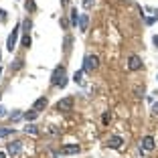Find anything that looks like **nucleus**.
<instances>
[{
    "label": "nucleus",
    "mask_w": 158,
    "mask_h": 158,
    "mask_svg": "<svg viewBox=\"0 0 158 158\" xmlns=\"http://www.w3.org/2000/svg\"><path fill=\"white\" fill-rule=\"evenodd\" d=\"M24 8H27V12H33V10L37 8V4H35V0H27V2H24Z\"/></svg>",
    "instance_id": "18"
},
{
    "label": "nucleus",
    "mask_w": 158,
    "mask_h": 158,
    "mask_svg": "<svg viewBox=\"0 0 158 158\" xmlns=\"http://www.w3.org/2000/svg\"><path fill=\"white\" fill-rule=\"evenodd\" d=\"M102 120H103V124H110V120H112V116H110V114H103V118H102Z\"/></svg>",
    "instance_id": "25"
},
{
    "label": "nucleus",
    "mask_w": 158,
    "mask_h": 158,
    "mask_svg": "<svg viewBox=\"0 0 158 158\" xmlns=\"http://www.w3.org/2000/svg\"><path fill=\"white\" fill-rule=\"evenodd\" d=\"M20 116H23V112H20V110H12V112H8V118H10V120H19V118Z\"/></svg>",
    "instance_id": "17"
},
{
    "label": "nucleus",
    "mask_w": 158,
    "mask_h": 158,
    "mask_svg": "<svg viewBox=\"0 0 158 158\" xmlns=\"http://www.w3.org/2000/svg\"><path fill=\"white\" fill-rule=\"evenodd\" d=\"M0 158H6V154H4V152H0Z\"/></svg>",
    "instance_id": "31"
},
{
    "label": "nucleus",
    "mask_w": 158,
    "mask_h": 158,
    "mask_svg": "<svg viewBox=\"0 0 158 158\" xmlns=\"http://www.w3.org/2000/svg\"><path fill=\"white\" fill-rule=\"evenodd\" d=\"M154 148H156V142H154L152 136H144L140 140V152H152Z\"/></svg>",
    "instance_id": "3"
},
{
    "label": "nucleus",
    "mask_w": 158,
    "mask_h": 158,
    "mask_svg": "<svg viewBox=\"0 0 158 158\" xmlns=\"http://www.w3.org/2000/svg\"><path fill=\"white\" fill-rule=\"evenodd\" d=\"M23 118H24L27 122H35V120L39 118V112H35V110H31V112H24Z\"/></svg>",
    "instance_id": "12"
},
{
    "label": "nucleus",
    "mask_w": 158,
    "mask_h": 158,
    "mask_svg": "<svg viewBox=\"0 0 158 158\" xmlns=\"http://www.w3.org/2000/svg\"><path fill=\"white\" fill-rule=\"evenodd\" d=\"M79 24V14H77V8L71 10V27H77Z\"/></svg>",
    "instance_id": "16"
},
{
    "label": "nucleus",
    "mask_w": 158,
    "mask_h": 158,
    "mask_svg": "<svg viewBox=\"0 0 158 158\" xmlns=\"http://www.w3.org/2000/svg\"><path fill=\"white\" fill-rule=\"evenodd\" d=\"M0 59H2V53H0Z\"/></svg>",
    "instance_id": "34"
},
{
    "label": "nucleus",
    "mask_w": 158,
    "mask_h": 158,
    "mask_svg": "<svg viewBox=\"0 0 158 158\" xmlns=\"http://www.w3.org/2000/svg\"><path fill=\"white\" fill-rule=\"evenodd\" d=\"M71 49V37H65V51Z\"/></svg>",
    "instance_id": "24"
},
{
    "label": "nucleus",
    "mask_w": 158,
    "mask_h": 158,
    "mask_svg": "<svg viewBox=\"0 0 158 158\" xmlns=\"http://www.w3.org/2000/svg\"><path fill=\"white\" fill-rule=\"evenodd\" d=\"M69 20H67V19H61V27H63V28H67V27H69Z\"/></svg>",
    "instance_id": "26"
},
{
    "label": "nucleus",
    "mask_w": 158,
    "mask_h": 158,
    "mask_svg": "<svg viewBox=\"0 0 158 158\" xmlns=\"http://www.w3.org/2000/svg\"><path fill=\"white\" fill-rule=\"evenodd\" d=\"M20 150H23V142H20V140H12V142L6 144V152H8L10 156H19Z\"/></svg>",
    "instance_id": "5"
},
{
    "label": "nucleus",
    "mask_w": 158,
    "mask_h": 158,
    "mask_svg": "<svg viewBox=\"0 0 158 158\" xmlns=\"http://www.w3.org/2000/svg\"><path fill=\"white\" fill-rule=\"evenodd\" d=\"M0 20H6V10L0 8Z\"/></svg>",
    "instance_id": "28"
},
{
    "label": "nucleus",
    "mask_w": 158,
    "mask_h": 158,
    "mask_svg": "<svg viewBox=\"0 0 158 158\" xmlns=\"http://www.w3.org/2000/svg\"><path fill=\"white\" fill-rule=\"evenodd\" d=\"M73 81H75V83H81V81H83V69H81V71H75Z\"/></svg>",
    "instance_id": "19"
},
{
    "label": "nucleus",
    "mask_w": 158,
    "mask_h": 158,
    "mask_svg": "<svg viewBox=\"0 0 158 158\" xmlns=\"http://www.w3.org/2000/svg\"><path fill=\"white\" fill-rule=\"evenodd\" d=\"M152 43H154V47L158 49V35H154V37H152Z\"/></svg>",
    "instance_id": "29"
},
{
    "label": "nucleus",
    "mask_w": 158,
    "mask_h": 158,
    "mask_svg": "<svg viewBox=\"0 0 158 158\" xmlns=\"http://www.w3.org/2000/svg\"><path fill=\"white\" fill-rule=\"evenodd\" d=\"M24 132H27V134H39V130H37V128H35V126H27V128H24Z\"/></svg>",
    "instance_id": "21"
},
{
    "label": "nucleus",
    "mask_w": 158,
    "mask_h": 158,
    "mask_svg": "<svg viewBox=\"0 0 158 158\" xmlns=\"http://www.w3.org/2000/svg\"><path fill=\"white\" fill-rule=\"evenodd\" d=\"M142 65H144V63H142V59H140L138 55H130L128 57V69L130 71H140Z\"/></svg>",
    "instance_id": "6"
},
{
    "label": "nucleus",
    "mask_w": 158,
    "mask_h": 158,
    "mask_svg": "<svg viewBox=\"0 0 158 158\" xmlns=\"http://www.w3.org/2000/svg\"><path fill=\"white\" fill-rule=\"evenodd\" d=\"M87 27H89V16L87 14H81L79 16V31L81 33H87Z\"/></svg>",
    "instance_id": "11"
},
{
    "label": "nucleus",
    "mask_w": 158,
    "mask_h": 158,
    "mask_svg": "<svg viewBox=\"0 0 158 158\" xmlns=\"http://www.w3.org/2000/svg\"><path fill=\"white\" fill-rule=\"evenodd\" d=\"M67 69H65V65H57L55 69H53V73H51V85H55V87H65L67 85Z\"/></svg>",
    "instance_id": "1"
},
{
    "label": "nucleus",
    "mask_w": 158,
    "mask_h": 158,
    "mask_svg": "<svg viewBox=\"0 0 158 158\" xmlns=\"http://www.w3.org/2000/svg\"><path fill=\"white\" fill-rule=\"evenodd\" d=\"M0 75H2V67H0Z\"/></svg>",
    "instance_id": "32"
},
{
    "label": "nucleus",
    "mask_w": 158,
    "mask_h": 158,
    "mask_svg": "<svg viewBox=\"0 0 158 158\" xmlns=\"http://www.w3.org/2000/svg\"><path fill=\"white\" fill-rule=\"evenodd\" d=\"M93 4H95V0H83L85 10H91V8H93Z\"/></svg>",
    "instance_id": "22"
},
{
    "label": "nucleus",
    "mask_w": 158,
    "mask_h": 158,
    "mask_svg": "<svg viewBox=\"0 0 158 158\" xmlns=\"http://www.w3.org/2000/svg\"><path fill=\"white\" fill-rule=\"evenodd\" d=\"M23 65H24V61L23 59H16L14 63H10V71H20V69H23Z\"/></svg>",
    "instance_id": "13"
},
{
    "label": "nucleus",
    "mask_w": 158,
    "mask_h": 158,
    "mask_svg": "<svg viewBox=\"0 0 158 158\" xmlns=\"http://www.w3.org/2000/svg\"><path fill=\"white\" fill-rule=\"evenodd\" d=\"M14 134V128H0V138H8Z\"/></svg>",
    "instance_id": "15"
},
{
    "label": "nucleus",
    "mask_w": 158,
    "mask_h": 158,
    "mask_svg": "<svg viewBox=\"0 0 158 158\" xmlns=\"http://www.w3.org/2000/svg\"><path fill=\"white\" fill-rule=\"evenodd\" d=\"M156 79H158V77H156Z\"/></svg>",
    "instance_id": "35"
},
{
    "label": "nucleus",
    "mask_w": 158,
    "mask_h": 158,
    "mask_svg": "<svg viewBox=\"0 0 158 158\" xmlns=\"http://www.w3.org/2000/svg\"><path fill=\"white\" fill-rule=\"evenodd\" d=\"M106 146L107 148H114V150H120L122 146H124V138H122V136H110Z\"/></svg>",
    "instance_id": "8"
},
{
    "label": "nucleus",
    "mask_w": 158,
    "mask_h": 158,
    "mask_svg": "<svg viewBox=\"0 0 158 158\" xmlns=\"http://www.w3.org/2000/svg\"><path fill=\"white\" fill-rule=\"evenodd\" d=\"M0 99H2V93H0Z\"/></svg>",
    "instance_id": "33"
},
{
    "label": "nucleus",
    "mask_w": 158,
    "mask_h": 158,
    "mask_svg": "<svg viewBox=\"0 0 158 158\" xmlns=\"http://www.w3.org/2000/svg\"><path fill=\"white\" fill-rule=\"evenodd\" d=\"M20 27H23V31H24V35L28 33V31H31V28H33V20L31 19H24L23 23H20Z\"/></svg>",
    "instance_id": "14"
},
{
    "label": "nucleus",
    "mask_w": 158,
    "mask_h": 158,
    "mask_svg": "<svg viewBox=\"0 0 158 158\" xmlns=\"http://www.w3.org/2000/svg\"><path fill=\"white\" fill-rule=\"evenodd\" d=\"M19 31H20V27H14L12 33H10L8 39H6V49H8L10 53L14 51V47H16V43H19Z\"/></svg>",
    "instance_id": "4"
},
{
    "label": "nucleus",
    "mask_w": 158,
    "mask_h": 158,
    "mask_svg": "<svg viewBox=\"0 0 158 158\" xmlns=\"http://www.w3.org/2000/svg\"><path fill=\"white\" fill-rule=\"evenodd\" d=\"M67 2H69V0H61V6H67Z\"/></svg>",
    "instance_id": "30"
},
{
    "label": "nucleus",
    "mask_w": 158,
    "mask_h": 158,
    "mask_svg": "<svg viewBox=\"0 0 158 158\" xmlns=\"http://www.w3.org/2000/svg\"><path fill=\"white\" fill-rule=\"evenodd\" d=\"M99 67V59L95 55H85L83 59V73H93Z\"/></svg>",
    "instance_id": "2"
},
{
    "label": "nucleus",
    "mask_w": 158,
    "mask_h": 158,
    "mask_svg": "<svg viewBox=\"0 0 158 158\" xmlns=\"http://www.w3.org/2000/svg\"><path fill=\"white\" fill-rule=\"evenodd\" d=\"M20 43H23V47H27V49H28V47H31V43H33V41H31V35H23V41H20Z\"/></svg>",
    "instance_id": "20"
},
{
    "label": "nucleus",
    "mask_w": 158,
    "mask_h": 158,
    "mask_svg": "<svg viewBox=\"0 0 158 158\" xmlns=\"http://www.w3.org/2000/svg\"><path fill=\"white\" fill-rule=\"evenodd\" d=\"M57 110L59 112H71L73 110V98H63L57 102Z\"/></svg>",
    "instance_id": "7"
},
{
    "label": "nucleus",
    "mask_w": 158,
    "mask_h": 158,
    "mask_svg": "<svg viewBox=\"0 0 158 158\" xmlns=\"http://www.w3.org/2000/svg\"><path fill=\"white\" fill-rule=\"evenodd\" d=\"M4 116H8V110L4 106H0V118H4Z\"/></svg>",
    "instance_id": "23"
},
{
    "label": "nucleus",
    "mask_w": 158,
    "mask_h": 158,
    "mask_svg": "<svg viewBox=\"0 0 158 158\" xmlns=\"http://www.w3.org/2000/svg\"><path fill=\"white\" fill-rule=\"evenodd\" d=\"M79 144H65L63 148H61V152L63 154H79Z\"/></svg>",
    "instance_id": "10"
},
{
    "label": "nucleus",
    "mask_w": 158,
    "mask_h": 158,
    "mask_svg": "<svg viewBox=\"0 0 158 158\" xmlns=\"http://www.w3.org/2000/svg\"><path fill=\"white\" fill-rule=\"evenodd\" d=\"M152 114H154V116H158V102L152 103Z\"/></svg>",
    "instance_id": "27"
},
{
    "label": "nucleus",
    "mask_w": 158,
    "mask_h": 158,
    "mask_svg": "<svg viewBox=\"0 0 158 158\" xmlns=\"http://www.w3.org/2000/svg\"><path fill=\"white\" fill-rule=\"evenodd\" d=\"M47 103H49V102H47V98H45V95H43V98L35 99V103H33V107H31V110H35V112H39V114H41L43 110H45V107H47Z\"/></svg>",
    "instance_id": "9"
}]
</instances>
